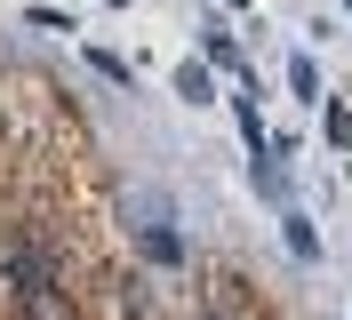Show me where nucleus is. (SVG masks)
I'll return each instance as SVG.
<instances>
[{"instance_id":"f03ea898","label":"nucleus","mask_w":352,"mask_h":320,"mask_svg":"<svg viewBox=\"0 0 352 320\" xmlns=\"http://www.w3.org/2000/svg\"><path fill=\"white\" fill-rule=\"evenodd\" d=\"M16 304H24V320H72L65 280H48V288H16Z\"/></svg>"},{"instance_id":"f257e3e1","label":"nucleus","mask_w":352,"mask_h":320,"mask_svg":"<svg viewBox=\"0 0 352 320\" xmlns=\"http://www.w3.org/2000/svg\"><path fill=\"white\" fill-rule=\"evenodd\" d=\"M0 280H8V288H48V280H56V256H48L41 240H8V248H0Z\"/></svg>"},{"instance_id":"0eeeda50","label":"nucleus","mask_w":352,"mask_h":320,"mask_svg":"<svg viewBox=\"0 0 352 320\" xmlns=\"http://www.w3.org/2000/svg\"><path fill=\"white\" fill-rule=\"evenodd\" d=\"M280 224H288V248H296V256H320V233H312L305 216H280Z\"/></svg>"},{"instance_id":"39448f33","label":"nucleus","mask_w":352,"mask_h":320,"mask_svg":"<svg viewBox=\"0 0 352 320\" xmlns=\"http://www.w3.org/2000/svg\"><path fill=\"white\" fill-rule=\"evenodd\" d=\"M176 96H192V105H208L217 88H208V72H200V64H184V72H176Z\"/></svg>"},{"instance_id":"7ed1b4c3","label":"nucleus","mask_w":352,"mask_h":320,"mask_svg":"<svg viewBox=\"0 0 352 320\" xmlns=\"http://www.w3.org/2000/svg\"><path fill=\"white\" fill-rule=\"evenodd\" d=\"M208 56H217L224 72H241V81H256V72H248V56H241V41H232L224 24H208Z\"/></svg>"},{"instance_id":"9d476101","label":"nucleus","mask_w":352,"mask_h":320,"mask_svg":"<svg viewBox=\"0 0 352 320\" xmlns=\"http://www.w3.org/2000/svg\"><path fill=\"white\" fill-rule=\"evenodd\" d=\"M224 8H248V0H224Z\"/></svg>"},{"instance_id":"6e6552de","label":"nucleus","mask_w":352,"mask_h":320,"mask_svg":"<svg viewBox=\"0 0 352 320\" xmlns=\"http://www.w3.org/2000/svg\"><path fill=\"white\" fill-rule=\"evenodd\" d=\"M329 145L352 152V112H344V105H329Z\"/></svg>"},{"instance_id":"1a4fd4ad","label":"nucleus","mask_w":352,"mask_h":320,"mask_svg":"<svg viewBox=\"0 0 352 320\" xmlns=\"http://www.w3.org/2000/svg\"><path fill=\"white\" fill-rule=\"evenodd\" d=\"M241 136H248V152H264L272 136H264V120H256V105H241Z\"/></svg>"},{"instance_id":"9b49d317","label":"nucleus","mask_w":352,"mask_h":320,"mask_svg":"<svg viewBox=\"0 0 352 320\" xmlns=\"http://www.w3.org/2000/svg\"><path fill=\"white\" fill-rule=\"evenodd\" d=\"M208 320H232V312H208Z\"/></svg>"},{"instance_id":"423d86ee","label":"nucleus","mask_w":352,"mask_h":320,"mask_svg":"<svg viewBox=\"0 0 352 320\" xmlns=\"http://www.w3.org/2000/svg\"><path fill=\"white\" fill-rule=\"evenodd\" d=\"M288 88H296V96H312V105H320V72H312V56H296V64H288Z\"/></svg>"},{"instance_id":"20e7f679","label":"nucleus","mask_w":352,"mask_h":320,"mask_svg":"<svg viewBox=\"0 0 352 320\" xmlns=\"http://www.w3.org/2000/svg\"><path fill=\"white\" fill-rule=\"evenodd\" d=\"M136 240H144V256H153V264H176V256H184V248H176V233L160 224V216H153V224H136Z\"/></svg>"}]
</instances>
